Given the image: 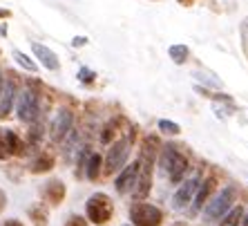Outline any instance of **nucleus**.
<instances>
[{
	"instance_id": "f257e3e1",
	"label": "nucleus",
	"mask_w": 248,
	"mask_h": 226,
	"mask_svg": "<svg viewBox=\"0 0 248 226\" xmlns=\"http://www.w3.org/2000/svg\"><path fill=\"white\" fill-rule=\"evenodd\" d=\"M159 168L168 175V179L172 184H179L184 179V175L188 173V159L184 152H179L174 145H166L161 148V157H159Z\"/></svg>"
},
{
	"instance_id": "f03ea898",
	"label": "nucleus",
	"mask_w": 248,
	"mask_h": 226,
	"mask_svg": "<svg viewBox=\"0 0 248 226\" xmlns=\"http://www.w3.org/2000/svg\"><path fill=\"white\" fill-rule=\"evenodd\" d=\"M114 215V204L105 193H94L85 202V220L94 226H105Z\"/></svg>"
},
{
	"instance_id": "7ed1b4c3",
	"label": "nucleus",
	"mask_w": 248,
	"mask_h": 226,
	"mask_svg": "<svg viewBox=\"0 0 248 226\" xmlns=\"http://www.w3.org/2000/svg\"><path fill=\"white\" fill-rule=\"evenodd\" d=\"M130 222H132V226H161L163 210L156 209L155 204L134 202L130 206Z\"/></svg>"
},
{
	"instance_id": "20e7f679",
	"label": "nucleus",
	"mask_w": 248,
	"mask_h": 226,
	"mask_svg": "<svg viewBox=\"0 0 248 226\" xmlns=\"http://www.w3.org/2000/svg\"><path fill=\"white\" fill-rule=\"evenodd\" d=\"M235 197H237V188L235 186H226L224 191H219V195L206 206V220L217 222L219 217H224L235 206Z\"/></svg>"
},
{
	"instance_id": "39448f33",
	"label": "nucleus",
	"mask_w": 248,
	"mask_h": 226,
	"mask_svg": "<svg viewBox=\"0 0 248 226\" xmlns=\"http://www.w3.org/2000/svg\"><path fill=\"white\" fill-rule=\"evenodd\" d=\"M127 155H130V139H119L116 144H112L108 157H105V175L119 173L125 166Z\"/></svg>"
},
{
	"instance_id": "423d86ee",
	"label": "nucleus",
	"mask_w": 248,
	"mask_h": 226,
	"mask_svg": "<svg viewBox=\"0 0 248 226\" xmlns=\"http://www.w3.org/2000/svg\"><path fill=\"white\" fill-rule=\"evenodd\" d=\"M18 119L25 123H34L38 116V97L34 90H23L18 94V105H16Z\"/></svg>"
},
{
	"instance_id": "0eeeda50",
	"label": "nucleus",
	"mask_w": 248,
	"mask_h": 226,
	"mask_svg": "<svg viewBox=\"0 0 248 226\" xmlns=\"http://www.w3.org/2000/svg\"><path fill=\"white\" fill-rule=\"evenodd\" d=\"M137 179H139V161H132L130 166H123L121 175L114 179V188L119 195H127L137 186Z\"/></svg>"
},
{
	"instance_id": "6e6552de",
	"label": "nucleus",
	"mask_w": 248,
	"mask_h": 226,
	"mask_svg": "<svg viewBox=\"0 0 248 226\" xmlns=\"http://www.w3.org/2000/svg\"><path fill=\"white\" fill-rule=\"evenodd\" d=\"M197 188H199V177H192V179L184 181V186H181L179 191L174 193V197H172V209H174V210H184L186 206L192 202V197H195Z\"/></svg>"
},
{
	"instance_id": "1a4fd4ad",
	"label": "nucleus",
	"mask_w": 248,
	"mask_h": 226,
	"mask_svg": "<svg viewBox=\"0 0 248 226\" xmlns=\"http://www.w3.org/2000/svg\"><path fill=\"white\" fill-rule=\"evenodd\" d=\"M72 123H74V112L72 110H61L56 119L52 121V139L63 141L69 132H72Z\"/></svg>"
},
{
	"instance_id": "9d476101",
	"label": "nucleus",
	"mask_w": 248,
	"mask_h": 226,
	"mask_svg": "<svg viewBox=\"0 0 248 226\" xmlns=\"http://www.w3.org/2000/svg\"><path fill=\"white\" fill-rule=\"evenodd\" d=\"M31 52H34V56L41 61V65L45 70L56 72L58 67H61V61H58L56 52H52V49L47 45H43V43H31Z\"/></svg>"
},
{
	"instance_id": "9b49d317",
	"label": "nucleus",
	"mask_w": 248,
	"mask_h": 226,
	"mask_svg": "<svg viewBox=\"0 0 248 226\" xmlns=\"http://www.w3.org/2000/svg\"><path fill=\"white\" fill-rule=\"evenodd\" d=\"M65 195H67V188H65V184L61 179H49L43 186V199L49 206H58L65 199Z\"/></svg>"
},
{
	"instance_id": "f8f14e48",
	"label": "nucleus",
	"mask_w": 248,
	"mask_h": 226,
	"mask_svg": "<svg viewBox=\"0 0 248 226\" xmlns=\"http://www.w3.org/2000/svg\"><path fill=\"white\" fill-rule=\"evenodd\" d=\"M14 99H16V83L12 79H7L2 83V90H0V116L2 119L9 116V112L14 108Z\"/></svg>"
},
{
	"instance_id": "ddd939ff",
	"label": "nucleus",
	"mask_w": 248,
	"mask_h": 226,
	"mask_svg": "<svg viewBox=\"0 0 248 226\" xmlns=\"http://www.w3.org/2000/svg\"><path fill=\"white\" fill-rule=\"evenodd\" d=\"M101 163H103V159H101V155L98 152H92V155L87 157V163H85V177L90 181L98 179V175H101Z\"/></svg>"
},
{
	"instance_id": "4468645a",
	"label": "nucleus",
	"mask_w": 248,
	"mask_h": 226,
	"mask_svg": "<svg viewBox=\"0 0 248 226\" xmlns=\"http://www.w3.org/2000/svg\"><path fill=\"white\" fill-rule=\"evenodd\" d=\"M54 168V157L52 155H47V152H43V155H38L34 159V161L29 163V170L31 173H47V170H52Z\"/></svg>"
},
{
	"instance_id": "2eb2a0df",
	"label": "nucleus",
	"mask_w": 248,
	"mask_h": 226,
	"mask_svg": "<svg viewBox=\"0 0 248 226\" xmlns=\"http://www.w3.org/2000/svg\"><path fill=\"white\" fill-rule=\"evenodd\" d=\"M213 188H215V179H206L199 188H197V193H195V210H202V206H206V199H208V195L213 193Z\"/></svg>"
},
{
	"instance_id": "dca6fc26",
	"label": "nucleus",
	"mask_w": 248,
	"mask_h": 226,
	"mask_svg": "<svg viewBox=\"0 0 248 226\" xmlns=\"http://www.w3.org/2000/svg\"><path fill=\"white\" fill-rule=\"evenodd\" d=\"M168 54H170V58H172V63L184 65L186 61H188V54H190V49H188L186 45H170Z\"/></svg>"
},
{
	"instance_id": "f3484780",
	"label": "nucleus",
	"mask_w": 248,
	"mask_h": 226,
	"mask_svg": "<svg viewBox=\"0 0 248 226\" xmlns=\"http://www.w3.org/2000/svg\"><path fill=\"white\" fill-rule=\"evenodd\" d=\"M5 139H7L9 155H23V141L18 139V134L14 130H5Z\"/></svg>"
},
{
	"instance_id": "a211bd4d",
	"label": "nucleus",
	"mask_w": 248,
	"mask_h": 226,
	"mask_svg": "<svg viewBox=\"0 0 248 226\" xmlns=\"http://www.w3.org/2000/svg\"><path fill=\"white\" fill-rule=\"evenodd\" d=\"M29 217L34 222L36 226H47V209L43 204H34L31 209H29Z\"/></svg>"
},
{
	"instance_id": "6ab92c4d",
	"label": "nucleus",
	"mask_w": 248,
	"mask_h": 226,
	"mask_svg": "<svg viewBox=\"0 0 248 226\" xmlns=\"http://www.w3.org/2000/svg\"><path fill=\"white\" fill-rule=\"evenodd\" d=\"M14 61H16L20 67H25V70H29V72H36L38 70V65L31 61V58L27 56V54H23L20 49H14Z\"/></svg>"
},
{
	"instance_id": "aec40b11",
	"label": "nucleus",
	"mask_w": 248,
	"mask_h": 226,
	"mask_svg": "<svg viewBox=\"0 0 248 226\" xmlns=\"http://www.w3.org/2000/svg\"><path fill=\"white\" fill-rule=\"evenodd\" d=\"M156 128H159V132H163V134H170V137H174V134H179V132H181L179 123L168 121V119H161V121L156 123Z\"/></svg>"
},
{
	"instance_id": "412c9836",
	"label": "nucleus",
	"mask_w": 248,
	"mask_h": 226,
	"mask_svg": "<svg viewBox=\"0 0 248 226\" xmlns=\"http://www.w3.org/2000/svg\"><path fill=\"white\" fill-rule=\"evenodd\" d=\"M242 206H232L231 210H228V215L224 217V222H221V226H237V222L242 220Z\"/></svg>"
},
{
	"instance_id": "4be33fe9",
	"label": "nucleus",
	"mask_w": 248,
	"mask_h": 226,
	"mask_svg": "<svg viewBox=\"0 0 248 226\" xmlns=\"http://www.w3.org/2000/svg\"><path fill=\"white\" fill-rule=\"evenodd\" d=\"M195 79L203 81L208 87H221V81L215 74H210V72H195Z\"/></svg>"
},
{
	"instance_id": "5701e85b",
	"label": "nucleus",
	"mask_w": 248,
	"mask_h": 226,
	"mask_svg": "<svg viewBox=\"0 0 248 226\" xmlns=\"http://www.w3.org/2000/svg\"><path fill=\"white\" fill-rule=\"evenodd\" d=\"M94 79H96V72H92L90 67H81V70H78V81H81L83 85L94 83Z\"/></svg>"
},
{
	"instance_id": "b1692460",
	"label": "nucleus",
	"mask_w": 248,
	"mask_h": 226,
	"mask_svg": "<svg viewBox=\"0 0 248 226\" xmlns=\"http://www.w3.org/2000/svg\"><path fill=\"white\" fill-rule=\"evenodd\" d=\"M9 148H7V139H5V130L0 128V161H5V159H9Z\"/></svg>"
},
{
	"instance_id": "393cba45",
	"label": "nucleus",
	"mask_w": 248,
	"mask_h": 226,
	"mask_svg": "<svg viewBox=\"0 0 248 226\" xmlns=\"http://www.w3.org/2000/svg\"><path fill=\"white\" fill-rule=\"evenodd\" d=\"M65 226H90V222H87L83 215H69Z\"/></svg>"
},
{
	"instance_id": "a878e982",
	"label": "nucleus",
	"mask_w": 248,
	"mask_h": 226,
	"mask_svg": "<svg viewBox=\"0 0 248 226\" xmlns=\"http://www.w3.org/2000/svg\"><path fill=\"white\" fill-rule=\"evenodd\" d=\"M41 137H43V126H34L29 130V144H36Z\"/></svg>"
},
{
	"instance_id": "bb28decb",
	"label": "nucleus",
	"mask_w": 248,
	"mask_h": 226,
	"mask_svg": "<svg viewBox=\"0 0 248 226\" xmlns=\"http://www.w3.org/2000/svg\"><path fill=\"white\" fill-rule=\"evenodd\" d=\"M83 45H87L85 36H74V38H72V47H83Z\"/></svg>"
},
{
	"instance_id": "cd10ccee",
	"label": "nucleus",
	"mask_w": 248,
	"mask_h": 226,
	"mask_svg": "<svg viewBox=\"0 0 248 226\" xmlns=\"http://www.w3.org/2000/svg\"><path fill=\"white\" fill-rule=\"evenodd\" d=\"M5 209H7V193L0 188V213H2Z\"/></svg>"
},
{
	"instance_id": "c85d7f7f",
	"label": "nucleus",
	"mask_w": 248,
	"mask_h": 226,
	"mask_svg": "<svg viewBox=\"0 0 248 226\" xmlns=\"http://www.w3.org/2000/svg\"><path fill=\"white\" fill-rule=\"evenodd\" d=\"M2 226H25V224H23V222H20V220H7Z\"/></svg>"
},
{
	"instance_id": "c756f323",
	"label": "nucleus",
	"mask_w": 248,
	"mask_h": 226,
	"mask_svg": "<svg viewBox=\"0 0 248 226\" xmlns=\"http://www.w3.org/2000/svg\"><path fill=\"white\" fill-rule=\"evenodd\" d=\"M9 16V12H7V9H0V18H7Z\"/></svg>"
},
{
	"instance_id": "7c9ffc66",
	"label": "nucleus",
	"mask_w": 248,
	"mask_h": 226,
	"mask_svg": "<svg viewBox=\"0 0 248 226\" xmlns=\"http://www.w3.org/2000/svg\"><path fill=\"white\" fill-rule=\"evenodd\" d=\"M244 226H248V213L244 215Z\"/></svg>"
},
{
	"instance_id": "2f4dec72",
	"label": "nucleus",
	"mask_w": 248,
	"mask_h": 226,
	"mask_svg": "<svg viewBox=\"0 0 248 226\" xmlns=\"http://www.w3.org/2000/svg\"><path fill=\"white\" fill-rule=\"evenodd\" d=\"M0 90H2V76H0Z\"/></svg>"
},
{
	"instance_id": "473e14b6",
	"label": "nucleus",
	"mask_w": 248,
	"mask_h": 226,
	"mask_svg": "<svg viewBox=\"0 0 248 226\" xmlns=\"http://www.w3.org/2000/svg\"><path fill=\"white\" fill-rule=\"evenodd\" d=\"M179 2H190V0H179Z\"/></svg>"
},
{
	"instance_id": "72a5a7b5",
	"label": "nucleus",
	"mask_w": 248,
	"mask_h": 226,
	"mask_svg": "<svg viewBox=\"0 0 248 226\" xmlns=\"http://www.w3.org/2000/svg\"><path fill=\"white\" fill-rule=\"evenodd\" d=\"M174 226H186V224H174Z\"/></svg>"
},
{
	"instance_id": "f704fd0d",
	"label": "nucleus",
	"mask_w": 248,
	"mask_h": 226,
	"mask_svg": "<svg viewBox=\"0 0 248 226\" xmlns=\"http://www.w3.org/2000/svg\"><path fill=\"white\" fill-rule=\"evenodd\" d=\"M123 226H130V224H123Z\"/></svg>"
}]
</instances>
